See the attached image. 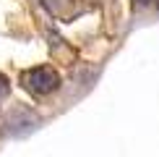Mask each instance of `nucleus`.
<instances>
[{
	"instance_id": "nucleus-4",
	"label": "nucleus",
	"mask_w": 159,
	"mask_h": 157,
	"mask_svg": "<svg viewBox=\"0 0 159 157\" xmlns=\"http://www.w3.org/2000/svg\"><path fill=\"white\" fill-rule=\"evenodd\" d=\"M136 3H138V5H149L151 0H136Z\"/></svg>"
},
{
	"instance_id": "nucleus-2",
	"label": "nucleus",
	"mask_w": 159,
	"mask_h": 157,
	"mask_svg": "<svg viewBox=\"0 0 159 157\" xmlns=\"http://www.w3.org/2000/svg\"><path fill=\"white\" fill-rule=\"evenodd\" d=\"M37 123H39V118L34 113L18 107V110H13L11 118L5 121V134H8V136H26L29 131L37 128Z\"/></svg>"
},
{
	"instance_id": "nucleus-3",
	"label": "nucleus",
	"mask_w": 159,
	"mask_h": 157,
	"mask_svg": "<svg viewBox=\"0 0 159 157\" xmlns=\"http://www.w3.org/2000/svg\"><path fill=\"white\" fill-rule=\"evenodd\" d=\"M8 89H11V87H8V78H5L3 74H0V100H3V97L8 94Z\"/></svg>"
},
{
	"instance_id": "nucleus-1",
	"label": "nucleus",
	"mask_w": 159,
	"mask_h": 157,
	"mask_svg": "<svg viewBox=\"0 0 159 157\" xmlns=\"http://www.w3.org/2000/svg\"><path fill=\"white\" fill-rule=\"evenodd\" d=\"M24 84H26V89H29L31 94L44 97V94H50V92H55L60 87V76H57L50 65H39V68H31V71L24 74Z\"/></svg>"
}]
</instances>
